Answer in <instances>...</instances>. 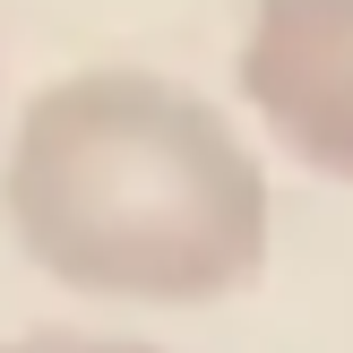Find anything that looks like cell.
I'll return each instance as SVG.
<instances>
[{
  "label": "cell",
  "mask_w": 353,
  "mask_h": 353,
  "mask_svg": "<svg viewBox=\"0 0 353 353\" xmlns=\"http://www.w3.org/2000/svg\"><path fill=\"white\" fill-rule=\"evenodd\" d=\"M9 241L69 293L199 310L268 268V172L181 78L69 69L17 112L0 164Z\"/></svg>",
  "instance_id": "1"
},
{
  "label": "cell",
  "mask_w": 353,
  "mask_h": 353,
  "mask_svg": "<svg viewBox=\"0 0 353 353\" xmlns=\"http://www.w3.org/2000/svg\"><path fill=\"white\" fill-rule=\"evenodd\" d=\"M233 69L259 130L353 190V0H250Z\"/></svg>",
  "instance_id": "2"
},
{
  "label": "cell",
  "mask_w": 353,
  "mask_h": 353,
  "mask_svg": "<svg viewBox=\"0 0 353 353\" xmlns=\"http://www.w3.org/2000/svg\"><path fill=\"white\" fill-rule=\"evenodd\" d=\"M0 353H155L138 336H86V327H34V336H0Z\"/></svg>",
  "instance_id": "3"
}]
</instances>
